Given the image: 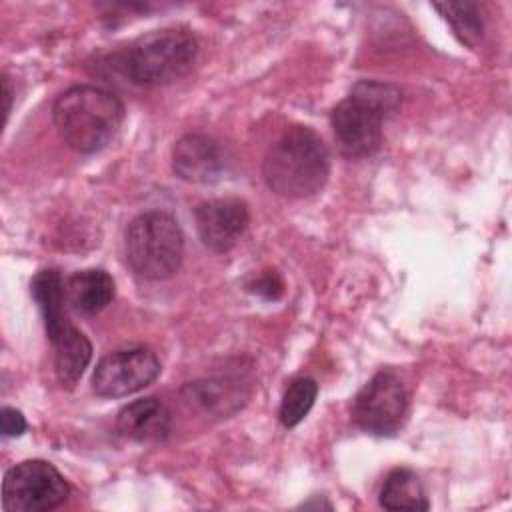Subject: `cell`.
Segmentation results:
<instances>
[{"label": "cell", "mask_w": 512, "mask_h": 512, "mask_svg": "<svg viewBox=\"0 0 512 512\" xmlns=\"http://www.w3.org/2000/svg\"><path fill=\"white\" fill-rule=\"evenodd\" d=\"M52 120L72 150L94 154L116 136L124 120V104L116 94L100 86L80 84L56 98Z\"/></svg>", "instance_id": "cell-1"}, {"label": "cell", "mask_w": 512, "mask_h": 512, "mask_svg": "<svg viewBox=\"0 0 512 512\" xmlns=\"http://www.w3.org/2000/svg\"><path fill=\"white\" fill-rule=\"evenodd\" d=\"M328 172V150L308 126H296L282 134L268 150L262 166L268 188L284 198H308L320 192Z\"/></svg>", "instance_id": "cell-2"}, {"label": "cell", "mask_w": 512, "mask_h": 512, "mask_svg": "<svg viewBox=\"0 0 512 512\" xmlns=\"http://www.w3.org/2000/svg\"><path fill=\"white\" fill-rule=\"evenodd\" d=\"M400 104V90L378 80H360L332 110L330 124L340 150L350 158L372 156L382 144L384 118Z\"/></svg>", "instance_id": "cell-3"}, {"label": "cell", "mask_w": 512, "mask_h": 512, "mask_svg": "<svg viewBox=\"0 0 512 512\" xmlns=\"http://www.w3.org/2000/svg\"><path fill=\"white\" fill-rule=\"evenodd\" d=\"M30 288L44 316L46 334L52 344L54 374L62 388H74L92 360V344L64 314V280L58 270L48 268L32 278Z\"/></svg>", "instance_id": "cell-4"}, {"label": "cell", "mask_w": 512, "mask_h": 512, "mask_svg": "<svg viewBox=\"0 0 512 512\" xmlns=\"http://www.w3.org/2000/svg\"><path fill=\"white\" fill-rule=\"evenodd\" d=\"M198 56L196 38L180 28H162L136 38L122 54V72L140 86H164L186 76Z\"/></svg>", "instance_id": "cell-5"}, {"label": "cell", "mask_w": 512, "mask_h": 512, "mask_svg": "<svg viewBox=\"0 0 512 512\" xmlns=\"http://www.w3.org/2000/svg\"><path fill=\"white\" fill-rule=\"evenodd\" d=\"M126 262L144 280H166L182 264L184 234L168 212L152 210L136 216L124 234Z\"/></svg>", "instance_id": "cell-6"}, {"label": "cell", "mask_w": 512, "mask_h": 512, "mask_svg": "<svg viewBox=\"0 0 512 512\" xmlns=\"http://www.w3.org/2000/svg\"><path fill=\"white\" fill-rule=\"evenodd\" d=\"M70 486L46 460H24L2 480V506L8 512H44L64 504Z\"/></svg>", "instance_id": "cell-7"}, {"label": "cell", "mask_w": 512, "mask_h": 512, "mask_svg": "<svg viewBox=\"0 0 512 512\" xmlns=\"http://www.w3.org/2000/svg\"><path fill=\"white\" fill-rule=\"evenodd\" d=\"M406 408L408 394L402 380L394 372L382 370L356 394L352 402V420L358 428L370 434L392 436L402 426Z\"/></svg>", "instance_id": "cell-8"}, {"label": "cell", "mask_w": 512, "mask_h": 512, "mask_svg": "<svg viewBox=\"0 0 512 512\" xmlns=\"http://www.w3.org/2000/svg\"><path fill=\"white\" fill-rule=\"evenodd\" d=\"M158 374L160 360L150 348H120L96 364L92 390L102 398H122L146 388Z\"/></svg>", "instance_id": "cell-9"}, {"label": "cell", "mask_w": 512, "mask_h": 512, "mask_svg": "<svg viewBox=\"0 0 512 512\" xmlns=\"http://www.w3.org/2000/svg\"><path fill=\"white\" fill-rule=\"evenodd\" d=\"M172 168L186 182L214 184L228 174L230 160L218 140L206 134H186L174 144Z\"/></svg>", "instance_id": "cell-10"}, {"label": "cell", "mask_w": 512, "mask_h": 512, "mask_svg": "<svg viewBox=\"0 0 512 512\" xmlns=\"http://www.w3.org/2000/svg\"><path fill=\"white\" fill-rule=\"evenodd\" d=\"M196 230L202 244L214 252H228L246 232L250 214L238 198H216L198 204L194 210Z\"/></svg>", "instance_id": "cell-11"}, {"label": "cell", "mask_w": 512, "mask_h": 512, "mask_svg": "<svg viewBox=\"0 0 512 512\" xmlns=\"http://www.w3.org/2000/svg\"><path fill=\"white\" fill-rule=\"evenodd\" d=\"M172 416L166 404L154 396L126 404L116 416V430L134 442H160L170 434Z\"/></svg>", "instance_id": "cell-12"}, {"label": "cell", "mask_w": 512, "mask_h": 512, "mask_svg": "<svg viewBox=\"0 0 512 512\" xmlns=\"http://www.w3.org/2000/svg\"><path fill=\"white\" fill-rule=\"evenodd\" d=\"M66 304L78 314L92 316L104 310L114 298V280L106 270L88 268L74 272L64 282Z\"/></svg>", "instance_id": "cell-13"}, {"label": "cell", "mask_w": 512, "mask_h": 512, "mask_svg": "<svg viewBox=\"0 0 512 512\" xmlns=\"http://www.w3.org/2000/svg\"><path fill=\"white\" fill-rule=\"evenodd\" d=\"M380 506L386 510H428V498L420 478L408 468L392 470L380 490Z\"/></svg>", "instance_id": "cell-14"}, {"label": "cell", "mask_w": 512, "mask_h": 512, "mask_svg": "<svg viewBox=\"0 0 512 512\" xmlns=\"http://www.w3.org/2000/svg\"><path fill=\"white\" fill-rule=\"evenodd\" d=\"M434 10L440 12V16L450 24L454 36L474 48L482 38V20L478 6L472 2H436Z\"/></svg>", "instance_id": "cell-15"}, {"label": "cell", "mask_w": 512, "mask_h": 512, "mask_svg": "<svg viewBox=\"0 0 512 512\" xmlns=\"http://www.w3.org/2000/svg\"><path fill=\"white\" fill-rule=\"evenodd\" d=\"M316 396H318V384L312 378L302 376V378H296L294 382H290V386L286 388V392L282 396L280 412H278L282 426H286V428L298 426L306 418L310 408L314 406Z\"/></svg>", "instance_id": "cell-16"}, {"label": "cell", "mask_w": 512, "mask_h": 512, "mask_svg": "<svg viewBox=\"0 0 512 512\" xmlns=\"http://www.w3.org/2000/svg\"><path fill=\"white\" fill-rule=\"evenodd\" d=\"M0 426H2V434L6 438H14V436H22L26 430V418L20 410L4 406L0 410Z\"/></svg>", "instance_id": "cell-17"}, {"label": "cell", "mask_w": 512, "mask_h": 512, "mask_svg": "<svg viewBox=\"0 0 512 512\" xmlns=\"http://www.w3.org/2000/svg\"><path fill=\"white\" fill-rule=\"evenodd\" d=\"M254 292H258V294H262V296H266V298H278L280 294H282V282H280V278L272 272H268V274H264V276H260L256 282H254Z\"/></svg>", "instance_id": "cell-18"}, {"label": "cell", "mask_w": 512, "mask_h": 512, "mask_svg": "<svg viewBox=\"0 0 512 512\" xmlns=\"http://www.w3.org/2000/svg\"><path fill=\"white\" fill-rule=\"evenodd\" d=\"M2 88H4V118H8L10 102H12V90H10V80H8L6 74L2 76Z\"/></svg>", "instance_id": "cell-19"}]
</instances>
